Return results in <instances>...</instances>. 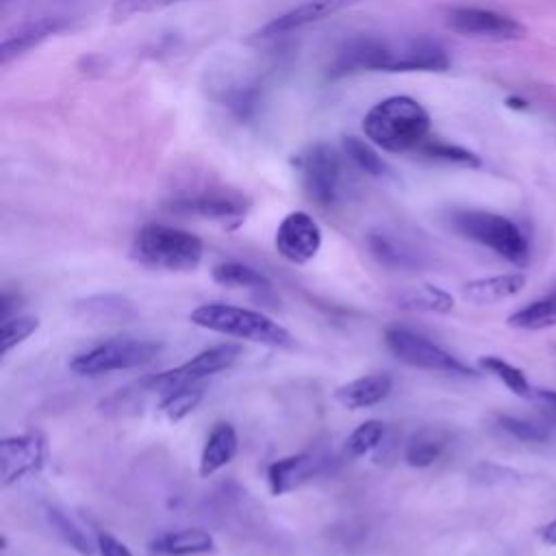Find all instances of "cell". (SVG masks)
Returning a JSON list of instances; mask_svg holds the SVG:
<instances>
[{
    "instance_id": "52a82bcc",
    "label": "cell",
    "mask_w": 556,
    "mask_h": 556,
    "mask_svg": "<svg viewBox=\"0 0 556 556\" xmlns=\"http://www.w3.org/2000/svg\"><path fill=\"white\" fill-rule=\"evenodd\" d=\"M206 93L211 100L228 109L239 122H250L263 102L265 78L263 72L248 67H222L206 72Z\"/></svg>"
},
{
    "instance_id": "603a6c76",
    "label": "cell",
    "mask_w": 556,
    "mask_h": 556,
    "mask_svg": "<svg viewBox=\"0 0 556 556\" xmlns=\"http://www.w3.org/2000/svg\"><path fill=\"white\" fill-rule=\"evenodd\" d=\"M395 302H397V306L408 308V311H426V313H439V315H445L454 308V298L437 285L410 287V289L402 291L395 298Z\"/></svg>"
},
{
    "instance_id": "f35d334b",
    "label": "cell",
    "mask_w": 556,
    "mask_h": 556,
    "mask_svg": "<svg viewBox=\"0 0 556 556\" xmlns=\"http://www.w3.org/2000/svg\"><path fill=\"white\" fill-rule=\"evenodd\" d=\"M539 534H541L543 543H547V545H556V519H554V521H549V523H545V526L539 530Z\"/></svg>"
},
{
    "instance_id": "4fadbf2b",
    "label": "cell",
    "mask_w": 556,
    "mask_h": 556,
    "mask_svg": "<svg viewBox=\"0 0 556 556\" xmlns=\"http://www.w3.org/2000/svg\"><path fill=\"white\" fill-rule=\"evenodd\" d=\"M46 465V439L39 432H24L0 441L2 486L37 476Z\"/></svg>"
},
{
    "instance_id": "1f68e13d",
    "label": "cell",
    "mask_w": 556,
    "mask_h": 556,
    "mask_svg": "<svg viewBox=\"0 0 556 556\" xmlns=\"http://www.w3.org/2000/svg\"><path fill=\"white\" fill-rule=\"evenodd\" d=\"M202 400H204V389L198 384H191V387H182L172 393H165L159 404V410L165 415L167 421L176 424L185 419L189 413H193Z\"/></svg>"
},
{
    "instance_id": "cb8c5ba5",
    "label": "cell",
    "mask_w": 556,
    "mask_h": 556,
    "mask_svg": "<svg viewBox=\"0 0 556 556\" xmlns=\"http://www.w3.org/2000/svg\"><path fill=\"white\" fill-rule=\"evenodd\" d=\"M445 445H447V441L441 430L424 428L408 439L406 450H404V460H406V465H410L415 469L430 467L434 460L441 458Z\"/></svg>"
},
{
    "instance_id": "74e56055",
    "label": "cell",
    "mask_w": 556,
    "mask_h": 556,
    "mask_svg": "<svg viewBox=\"0 0 556 556\" xmlns=\"http://www.w3.org/2000/svg\"><path fill=\"white\" fill-rule=\"evenodd\" d=\"M554 421H556V391L552 389H532V397Z\"/></svg>"
},
{
    "instance_id": "8d00e7d4",
    "label": "cell",
    "mask_w": 556,
    "mask_h": 556,
    "mask_svg": "<svg viewBox=\"0 0 556 556\" xmlns=\"http://www.w3.org/2000/svg\"><path fill=\"white\" fill-rule=\"evenodd\" d=\"M96 545L100 556H132V552L109 532H96Z\"/></svg>"
},
{
    "instance_id": "30bf717a",
    "label": "cell",
    "mask_w": 556,
    "mask_h": 556,
    "mask_svg": "<svg viewBox=\"0 0 556 556\" xmlns=\"http://www.w3.org/2000/svg\"><path fill=\"white\" fill-rule=\"evenodd\" d=\"M241 352L243 350L237 343L211 345L172 369H165V371L143 378L141 387H146L148 391H159L163 395L172 393L176 389H182V387H191V384L200 382L202 378H208L213 374L230 369L239 361Z\"/></svg>"
},
{
    "instance_id": "83f0119b",
    "label": "cell",
    "mask_w": 556,
    "mask_h": 556,
    "mask_svg": "<svg viewBox=\"0 0 556 556\" xmlns=\"http://www.w3.org/2000/svg\"><path fill=\"white\" fill-rule=\"evenodd\" d=\"M213 280L222 287H237V289H269L271 282L265 274L254 269L252 265L239 261H226L213 267Z\"/></svg>"
},
{
    "instance_id": "8fae6325",
    "label": "cell",
    "mask_w": 556,
    "mask_h": 556,
    "mask_svg": "<svg viewBox=\"0 0 556 556\" xmlns=\"http://www.w3.org/2000/svg\"><path fill=\"white\" fill-rule=\"evenodd\" d=\"M167 208L178 215H193L213 222H222L230 228L239 226L248 211L250 198L226 187H204L191 193H180L167 202Z\"/></svg>"
},
{
    "instance_id": "2e32d148",
    "label": "cell",
    "mask_w": 556,
    "mask_h": 556,
    "mask_svg": "<svg viewBox=\"0 0 556 556\" xmlns=\"http://www.w3.org/2000/svg\"><path fill=\"white\" fill-rule=\"evenodd\" d=\"M67 26L63 15H43L37 20L22 22L13 30L4 33L0 41V65H9L13 59L30 52L33 48L41 46L46 39L54 37Z\"/></svg>"
},
{
    "instance_id": "5bb4252c",
    "label": "cell",
    "mask_w": 556,
    "mask_h": 556,
    "mask_svg": "<svg viewBox=\"0 0 556 556\" xmlns=\"http://www.w3.org/2000/svg\"><path fill=\"white\" fill-rule=\"evenodd\" d=\"M274 245L285 261L304 265L313 261L321 248V228L306 211H291L278 224Z\"/></svg>"
},
{
    "instance_id": "9a60e30c",
    "label": "cell",
    "mask_w": 556,
    "mask_h": 556,
    "mask_svg": "<svg viewBox=\"0 0 556 556\" xmlns=\"http://www.w3.org/2000/svg\"><path fill=\"white\" fill-rule=\"evenodd\" d=\"M363 0H302L298 7L289 9L282 15H276L267 24H263L258 30L252 33V41H265V39H276L282 37L291 30H298L302 26L315 24L328 15H334L337 11H343L352 4H358Z\"/></svg>"
},
{
    "instance_id": "7a4b0ae2",
    "label": "cell",
    "mask_w": 556,
    "mask_h": 556,
    "mask_svg": "<svg viewBox=\"0 0 556 556\" xmlns=\"http://www.w3.org/2000/svg\"><path fill=\"white\" fill-rule=\"evenodd\" d=\"M363 132L382 152L415 154L430 137V115L410 96H389L365 113Z\"/></svg>"
},
{
    "instance_id": "d4e9b609",
    "label": "cell",
    "mask_w": 556,
    "mask_h": 556,
    "mask_svg": "<svg viewBox=\"0 0 556 556\" xmlns=\"http://www.w3.org/2000/svg\"><path fill=\"white\" fill-rule=\"evenodd\" d=\"M506 321L510 328L521 330H543L556 326V289L510 313Z\"/></svg>"
},
{
    "instance_id": "e0dca14e",
    "label": "cell",
    "mask_w": 556,
    "mask_h": 556,
    "mask_svg": "<svg viewBox=\"0 0 556 556\" xmlns=\"http://www.w3.org/2000/svg\"><path fill=\"white\" fill-rule=\"evenodd\" d=\"M326 465V458L319 452H300L293 456H285L274 460L267 467V484L274 495H285L295 491L311 478H315Z\"/></svg>"
},
{
    "instance_id": "ffe728a7",
    "label": "cell",
    "mask_w": 556,
    "mask_h": 556,
    "mask_svg": "<svg viewBox=\"0 0 556 556\" xmlns=\"http://www.w3.org/2000/svg\"><path fill=\"white\" fill-rule=\"evenodd\" d=\"M237 450H239V437L235 426L226 421L215 424L200 454V467H198L200 476L208 478L219 469H224L226 465H230L232 458L237 456Z\"/></svg>"
},
{
    "instance_id": "4dcf8cb0",
    "label": "cell",
    "mask_w": 556,
    "mask_h": 556,
    "mask_svg": "<svg viewBox=\"0 0 556 556\" xmlns=\"http://www.w3.org/2000/svg\"><path fill=\"white\" fill-rule=\"evenodd\" d=\"M478 365H480V369H484L486 374H491V376H495L497 380H502L504 387H506L508 391H513L515 395H519V397H532V389H534V387L528 382L523 369L510 365L508 361H504V358H500V356H491V354H489V356H480Z\"/></svg>"
},
{
    "instance_id": "d6a6232c",
    "label": "cell",
    "mask_w": 556,
    "mask_h": 556,
    "mask_svg": "<svg viewBox=\"0 0 556 556\" xmlns=\"http://www.w3.org/2000/svg\"><path fill=\"white\" fill-rule=\"evenodd\" d=\"M382 437H384V424L378 419H367L345 439V452L352 458H361L371 450H376Z\"/></svg>"
},
{
    "instance_id": "44dd1931",
    "label": "cell",
    "mask_w": 556,
    "mask_h": 556,
    "mask_svg": "<svg viewBox=\"0 0 556 556\" xmlns=\"http://www.w3.org/2000/svg\"><path fill=\"white\" fill-rule=\"evenodd\" d=\"M367 248L371 256L391 269H408L419 265V252L395 232L389 230H371L367 235Z\"/></svg>"
},
{
    "instance_id": "7c38bea8",
    "label": "cell",
    "mask_w": 556,
    "mask_h": 556,
    "mask_svg": "<svg viewBox=\"0 0 556 556\" xmlns=\"http://www.w3.org/2000/svg\"><path fill=\"white\" fill-rule=\"evenodd\" d=\"M445 26L463 37L482 41H519L526 37V26L506 15L482 7H450L445 11Z\"/></svg>"
},
{
    "instance_id": "f1b7e54d",
    "label": "cell",
    "mask_w": 556,
    "mask_h": 556,
    "mask_svg": "<svg viewBox=\"0 0 556 556\" xmlns=\"http://www.w3.org/2000/svg\"><path fill=\"white\" fill-rule=\"evenodd\" d=\"M46 519L50 523V528L61 536V541L65 545H70L72 549H76L83 556H91L93 549H98V545L91 541V536L61 508L50 506L46 508Z\"/></svg>"
},
{
    "instance_id": "ac0fdd59",
    "label": "cell",
    "mask_w": 556,
    "mask_h": 556,
    "mask_svg": "<svg viewBox=\"0 0 556 556\" xmlns=\"http://www.w3.org/2000/svg\"><path fill=\"white\" fill-rule=\"evenodd\" d=\"M393 389V378L389 374H367L361 378H354L341 387L334 389V400L350 410L369 408L380 404L384 397H389Z\"/></svg>"
},
{
    "instance_id": "277c9868",
    "label": "cell",
    "mask_w": 556,
    "mask_h": 556,
    "mask_svg": "<svg viewBox=\"0 0 556 556\" xmlns=\"http://www.w3.org/2000/svg\"><path fill=\"white\" fill-rule=\"evenodd\" d=\"M139 263L165 271H191L200 265L204 243L198 235L167 224H143L132 241Z\"/></svg>"
},
{
    "instance_id": "e575fe53",
    "label": "cell",
    "mask_w": 556,
    "mask_h": 556,
    "mask_svg": "<svg viewBox=\"0 0 556 556\" xmlns=\"http://www.w3.org/2000/svg\"><path fill=\"white\" fill-rule=\"evenodd\" d=\"M182 2H191V0H115L111 7V20L115 24L132 20L137 15H148V13H156Z\"/></svg>"
},
{
    "instance_id": "ba28073f",
    "label": "cell",
    "mask_w": 556,
    "mask_h": 556,
    "mask_svg": "<svg viewBox=\"0 0 556 556\" xmlns=\"http://www.w3.org/2000/svg\"><path fill=\"white\" fill-rule=\"evenodd\" d=\"M384 345L387 350L404 365L426 371H441L454 376H476V371L458 361L454 354L426 339L424 334L404 328V326H387L384 328Z\"/></svg>"
},
{
    "instance_id": "d6986e66",
    "label": "cell",
    "mask_w": 556,
    "mask_h": 556,
    "mask_svg": "<svg viewBox=\"0 0 556 556\" xmlns=\"http://www.w3.org/2000/svg\"><path fill=\"white\" fill-rule=\"evenodd\" d=\"M523 287H526V276L513 271V274H497V276L469 280L463 285L460 291L465 302L473 306H489L517 295Z\"/></svg>"
},
{
    "instance_id": "f546056e",
    "label": "cell",
    "mask_w": 556,
    "mask_h": 556,
    "mask_svg": "<svg viewBox=\"0 0 556 556\" xmlns=\"http://www.w3.org/2000/svg\"><path fill=\"white\" fill-rule=\"evenodd\" d=\"M421 159L434 161V163H445V165H460V167H480V159L478 154H473L471 150L443 141V139H432L428 137L419 150L415 152Z\"/></svg>"
},
{
    "instance_id": "7402d4cb",
    "label": "cell",
    "mask_w": 556,
    "mask_h": 556,
    "mask_svg": "<svg viewBox=\"0 0 556 556\" xmlns=\"http://www.w3.org/2000/svg\"><path fill=\"white\" fill-rule=\"evenodd\" d=\"M150 549L161 556H195L215 549V539L202 528H182L154 536Z\"/></svg>"
},
{
    "instance_id": "3957f363",
    "label": "cell",
    "mask_w": 556,
    "mask_h": 556,
    "mask_svg": "<svg viewBox=\"0 0 556 556\" xmlns=\"http://www.w3.org/2000/svg\"><path fill=\"white\" fill-rule=\"evenodd\" d=\"M450 228L502 256L504 261L523 267L530 258V243L523 230L506 215L482 208H454L447 213Z\"/></svg>"
},
{
    "instance_id": "6da1fadb",
    "label": "cell",
    "mask_w": 556,
    "mask_h": 556,
    "mask_svg": "<svg viewBox=\"0 0 556 556\" xmlns=\"http://www.w3.org/2000/svg\"><path fill=\"white\" fill-rule=\"evenodd\" d=\"M452 65L447 48L428 35L387 37L378 33H358L341 41L328 67L330 78L354 76L363 72H445Z\"/></svg>"
},
{
    "instance_id": "4316f807",
    "label": "cell",
    "mask_w": 556,
    "mask_h": 556,
    "mask_svg": "<svg viewBox=\"0 0 556 556\" xmlns=\"http://www.w3.org/2000/svg\"><path fill=\"white\" fill-rule=\"evenodd\" d=\"M78 313L87 319H96V321H104V324H117V321H126L135 315L132 304L122 298V295H91L83 302H78Z\"/></svg>"
},
{
    "instance_id": "5b68a950",
    "label": "cell",
    "mask_w": 556,
    "mask_h": 556,
    "mask_svg": "<svg viewBox=\"0 0 556 556\" xmlns=\"http://www.w3.org/2000/svg\"><path fill=\"white\" fill-rule=\"evenodd\" d=\"M189 321L211 332L254 341L269 348H287L293 343L291 332L271 317L232 304H200L189 313Z\"/></svg>"
},
{
    "instance_id": "9c48e42d",
    "label": "cell",
    "mask_w": 556,
    "mask_h": 556,
    "mask_svg": "<svg viewBox=\"0 0 556 556\" xmlns=\"http://www.w3.org/2000/svg\"><path fill=\"white\" fill-rule=\"evenodd\" d=\"M295 169L300 172L306 195L319 206H334L341 198L343 163L339 152L326 143L315 141L295 156Z\"/></svg>"
},
{
    "instance_id": "836d02e7",
    "label": "cell",
    "mask_w": 556,
    "mask_h": 556,
    "mask_svg": "<svg viewBox=\"0 0 556 556\" xmlns=\"http://www.w3.org/2000/svg\"><path fill=\"white\" fill-rule=\"evenodd\" d=\"M39 328V319L33 315H15L0 326V354H7L15 345L24 343Z\"/></svg>"
},
{
    "instance_id": "8992f818",
    "label": "cell",
    "mask_w": 556,
    "mask_h": 556,
    "mask_svg": "<svg viewBox=\"0 0 556 556\" xmlns=\"http://www.w3.org/2000/svg\"><path fill=\"white\" fill-rule=\"evenodd\" d=\"M161 352V343L152 339L115 337L70 361V369L78 376H102L111 371L137 369L152 363Z\"/></svg>"
},
{
    "instance_id": "ab89813d",
    "label": "cell",
    "mask_w": 556,
    "mask_h": 556,
    "mask_svg": "<svg viewBox=\"0 0 556 556\" xmlns=\"http://www.w3.org/2000/svg\"><path fill=\"white\" fill-rule=\"evenodd\" d=\"M11 2H13V0H0V4H2V9H4V7H9V4H11Z\"/></svg>"
},
{
    "instance_id": "d590c367",
    "label": "cell",
    "mask_w": 556,
    "mask_h": 556,
    "mask_svg": "<svg viewBox=\"0 0 556 556\" xmlns=\"http://www.w3.org/2000/svg\"><path fill=\"white\" fill-rule=\"evenodd\" d=\"M497 426L510 434L513 439L517 441H523V443H545L547 441V430L539 424H532V421H526L521 417H510V415H497Z\"/></svg>"
},
{
    "instance_id": "484cf974",
    "label": "cell",
    "mask_w": 556,
    "mask_h": 556,
    "mask_svg": "<svg viewBox=\"0 0 556 556\" xmlns=\"http://www.w3.org/2000/svg\"><path fill=\"white\" fill-rule=\"evenodd\" d=\"M341 150L343 156L363 174L374 176V178H387L391 176L389 165L382 161V156L376 152V146L371 141H363L354 135H345L341 139Z\"/></svg>"
}]
</instances>
